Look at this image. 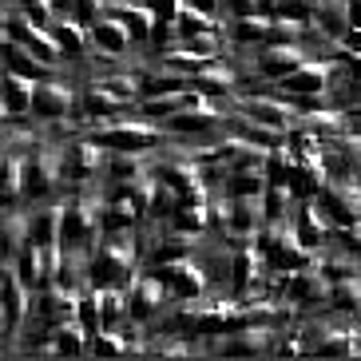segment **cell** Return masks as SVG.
<instances>
[{
  "instance_id": "52a82bcc",
  "label": "cell",
  "mask_w": 361,
  "mask_h": 361,
  "mask_svg": "<svg viewBox=\"0 0 361 361\" xmlns=\"http://www.w3.org/2000/svg\"><path fill=\"white\" fill-rule=\"evenodd\" d=\"M353 16H357V20H361V0H353Z\"/></svg>"
},
{
  "instance_id": "3957f363",
  "label": "cell",
  "mask_w": 361,
  "mask_h": 361,
  "mask_svg": "<svg viewBox=\"0 0 361 361\" xmlns=\"http://www.w3.org/2000/svg\"><path fill=\"white\" fill-rule=\"evenodd\" d=\"M290 92H314V87H322V72H294L286 80Z\"/></svg>"
},
{
  "instance_id": "8992f818",
  "label": "cell",
  "mask_w": 361,
  "mask_h": 361,
  "mask_svg": "<svg viewBox=\"0 0 361 361\" xmlns=\"http://www.w3.org/2000/svg\"><path fill=\"white\" fill-rule=\"evenodd\" d=\"M250 116L266 119V123H282V119H290L286 111H278V104H266V99H258V104H250Z\"/></svg>"
},
{
  "instance_id": "277c9868",
  "label": "cell",
  "mask_w": 361,
  "mask_h": 361,
  "mask_svg": "<svg viewBox=\"0 0 361 361\" xmlns=\"http://www.w3.org/2000/svg\"><path fill=\"white\" fill-rule=\"evenodd\" d=\"M99 40H104V48H111V52H116V48H123V44H128V32L104 20V24H99Z\"/></svg>"
},
{
  "instance_id": "7a4b0ae2",
  "label": "cell",
  "mask_w": 361,
  "mask_h": 361,
  "mask_svg": "<svg viewBox=\"0 0 361 361\" xmlns=\"http://www.w3.org/2000/svg\"><path fill=\"white\" fill-rule=\"evenodd\" d=\"M24 99H32V84H24L20 75L12 72L8 75V104H12V111H24Z\"/></svg>"
},
{
  "instance_id": "5b68a950",
  "label": "cell",
  "mask_w": 361,
  "mask_h": 361,
  "mask_svg": "<svg viewBox=\"0 0 361 361\" xmlns=\"http://www.w3.org/2000/svg\"><path fill=\"white\" fill-rule=\"evenodd\" d=\"M107 139H116V143H128V147H143V143H147V131H139V128H119V131H107Z\"/></svg>"
},
{
  "instance_id": "6da1fadb",
  "label": "cell",
  "mask_w": 361,
  "mask_h": 361,
  "mask_svg": "<svg viewBox=\"0 0 361 361\" xmlns=\"http://www.w3.org/2000/svg\"><path fill=\"white\" fill-rule=\"evenodd\" d=\"M40 111H44V116L68 111V92H60V87H44V92H40Z\"/></svg>"
}]
</instances>
